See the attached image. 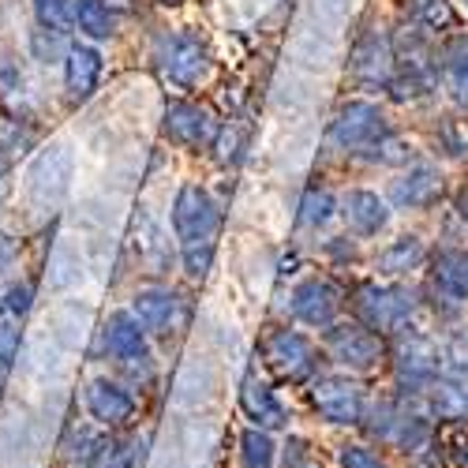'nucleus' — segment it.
I'll list each match as a JSON object with an SVG mask.
<instances>
[{
  "label": "nucleus",
  "mask_w": 468,
  "mask_h": 468,
  "mask_svg": "<svg viewBox=\"0 0 468 468\" xmlns=\"http://www.w3.org/2000/svg\"><path fill=\"white\" fill-rule=\"evenodd\" d=\"M105 442H109V435H101V427L94 423V427H80L75 423L71 431H68V439H64V464L68 468H94L98 464V457H101V450H105Z\"/></svg>",
  "instance_id": "nucleus-30"
},
{
  "label": "nucleus",
  "mask_w": 468,
  "mask_h": 468,
  "mask_svg": "<svg viewBox=\"0 0 468 468\" xmlns=\"http://www.w3.org/2000/svg\"><path fill=\"white\" fill-rule=\"evenodd\" d=\"M389 378H394V394L420 401L427 389L442 375V345L416 326H405L389 337Z\"/></svg>",
  "instance_id": "nucleus-3"
},
{
  "label": "nucleus",
  "mask_w": 468,
  "mask_h": 468,
  "mask_svg": "<svg viewBox=\"0 0 468 468\" xmlns=\"http://www.w3.org/2000/svg\"><path fill=\"white\" fill-rule=\"evenodd\" d=\"M427 292L442 303V311H461L468 303V251L439 248L427 255Z\"/></svg>",
  "instance_id": "nucleus-16"
},
{
  "label": "nucleus",
  "mask_w": 468,
  "mask_h": 468,
  "mask_svg": "<svg viewBox=\"0 0 468 468\" xmlns=\"http://www.w3.org/2000/svg\"><path fill=\"white\" fill-rule=\"evenodd\" d=\"M341 214V199L326 187V184H307L300 203H296V225L307 232H319L326 229L334 218Z\"/></svg>",
  "instance_id": "nucleus-26"
},
{
  "label": "nucleus",
  "mask_w": 468,
  "mask_h": 468,
  "mask_svg": "<svg viewBox=\"0 0 468 468\" xmlns=\"http://www.w3.org/2000/svg\"><path fill=\"white\" fill-rule=\"evenodd\" d=\"M409 16H412L416 27L431 30V34L453 27V5L450 0H409Z\"/></svg>",
  "instance_id": "nucleus-36"
},
{
  "label": "nucleus",
  "mask_w": 468,
  "mask_h": 468,
  "mask_svg": "<svg viewBox=\"0 0 468 468\" xmlns=\"http://www.w3.org/2000/svg\"><path fill=\"white\" fill-rule=\"evenodd\" d=\"M360 431L378 450H398L405 457H420L427 450H435V420L427 416L420 401L401 398V394L371 401Z\"/></svg>",
  "instance_id": "nucleus-2"
},
{
  "label": "nucleus",
  "mask_w": 468,
  "mask_h": 468,
  "mask_svg": "<svg viewBox=\"0 0 468 468\" xmlns=\"http://www.w3.org/2000/svg\"><path fill=\"white\" fill-rule=\"evenodd\" d=\"M34 307V285L19 282V278H5L0 282V315H8L16 323H23Z\"/></svg>",
  "instance_id": "nucleus-34"
},
{
  "label": "nucleus",
  "mask_w": 468,
  "mask_h": 468,
  "mask_svg": "<svg viewBox=\"0 0 468 468\" xmlns=\"http://www.w3.org/2000/svg\"><path fill=\"white\" fill-rule=\"evenodd\" d=\"M30 16H34V27L71 34L75 0H30Z\"/></svg>",
  "instance_id": "nucleus-33"
},
{
  "label": "nucleus",
  "mask_w": 468,
  "mask_h": 468,
  "mask_svg": "<svg viewBox=\"0 0 468 468\" xmlns=\"http://www.w3.org/2000/svg\"><path fill=\"white\" fill-rule=\"evenodd\" d=\"M128 307H132V315L146 326L150 337H169L184 323V300L169 285H146V289H139Z\"/></svg>",
  "instance_id": "nucleus-18"
},
{
  "label": "nucleus",
  "mask_w": 468,
  "mask_h": 468,
  "mask_svg": "<svg viewBox=\"0 0 468 468\" xmlns=\"http://www.w3.org/2000/svg\"><path fill=\"white\" fill-rule=\"evenodd\" d=\"M427 244L416 237V232H401V237H394L389 244H382L371 259L375 266V278H386V282H401L409 274H416V270L427 266Z\"/></svg>",
  "instance_id": "nucleus-23"
},
{
  "label": "nucleus",
  "mask_w": 468,
  "mask_h": 468,
  "mask_svg": "<svg viewBox=\"0 0 468 468\" xmlns=\"http://www.w3.org/2000/svg\"><path fill=\"white\" fill-rule=\"evenodd\" d=\"M169 225L176 240L180 270L191 282H203L218 255L221 207L203 184H180L169 203Z\"/></svg>",
  "instance_id": "nucleus-1"
},
{
  "label": "nucleus",
  "mask_w": 468,
  "mask_h": 468,
  "mask_svg": "<svg viewBox=\"0 0 468 468\" xmlns=\"http://www.w3.org/2000/svg\"><path fill=\"white\" fill-rule=\"evenodd\" d=\"M240 412L248 420V427H259V431H289V405L282 401L278 386L266 382L259 375H248L240 382Z\"/></svg>",
  "instance_id": "nucleus-19"
},
{
  "label": "nucleus",
  "mask_w": 468,
  "mask_h": 468,
  "mask_svg": "<svg viewBox=\"0 0 468 468\" xmlns=\"http://www.w3.org/2000/svg\"><path fill=\"white\" fill-rule=\"evenodd\" d=\"M442 173L427 162H412L398 180L389 187V207L398 210H431L439 199H442Z\"/></svg>",
  "instance_id": "nucleus-22"
},
{
  "label": "nucleus",
  "mask_w": 468,
  "mask_h": 468,
  "mask_svg": "<svg viewBox=\"0 0 468 468\" xmlns=\"http://www.w3.org/2000/svg\"><path fill=\"white\" fill-rule=\"evenodd\" d=\"M348 307H353V319L371 326L382 337H394L398 330L412 326V315L420 307V296L405 285V282H386V278H367L360 285H353L348 292Z\"/></svg>",
  "instance_id": "nucleus-6"
},
{
  "label": "nucleus",
  "mask_w": 468,
  "mask_h": 468,
  "mask_svg": "<svg viewBox=\"0 0 468 468\" xmlns=\"http://www.w3.org/2000/svg\"><path fill=\"white\" fill-rule=\"evenodd\" d=\"M435 423H468V375H450L442 371L435 386L420 398Z\"/></svg>",
  "instance_id": "nucleus-24"
},
{
  "label": "nucleus",
  "mask_w": 468,
  "mask_h": 468,
  "mask_svg": "<svg viewBox=\"0 0 468 468\" xmlns=\"http://www.w3.org/2000/svg\"><path fill=\"white\" fill-rule=\"evenodd\" d=\"M154 68H158V75L169 87L195 90V87H203L210 80L214 53H210L203 34L180 27V30L158 34V42H154Z\"/></svg>",
  "instance_id": "nucleus-7"
},
{
  "label": "nucleus",
  "mask_w": 468,
  "mask_h": 468,
  "mask_svg": "<svg viewBox=\"0 0 468 468\" xmlns=\"http://www.w3.org/2000/svg\"><path fill=\"white\" fill-rule=\"evenodd\" d=\"M158 5H180V0H158Z\"/></svg>",
  "instance_id": "nucleus-45"
},
{
  "label": "nucleus",
  "mask_w": 468,
  "mask_h": 468,
  "mask_svg": "<svg viewBox=\"0 0 468 468\" xmlns=\"http://www.w3.org/2000/svg\"><path fill=\"white\" fill-rule=\"evenodd\" d=\"M101 71H105V57L94 42H83L75 37L64 53V64H60V80H64V98L68 105H87L94 94H98V83H101Z\"/></svg>",
  "instance_id": "nucleus-17"
},
{
  "label": "nucleus",
  "mask_w": 468,
  "mask_h": 468,
  "mask_svg": "<svg viewBox=\"0 0 468 468\" xmlns=\"http://www.w3.org/2000/svg\"><path fill=\"white\" fill-rule=\"evenodd\" d=\"M323 356L337 364V371L371 375L389 360V337L375 334L356 319H337L330 330H323Z\"/></svg>",
  "instance_id": "nucleus-11"
},
{
  "label": "nucleus",
  "mask_w": 468,
  "mask_h": 468,
  "mask_svg": "<svg viewBox=\"0 0 468 468\" xmlns=\"http://www.w3.org/2000/svg\"><path fill=\"white\" fill-rule=\"evenodd\" d=\"M0 105L12 116H30V83L12 53H0Z\"/></svg>",
  "instance_id": "nucleus-29"
},
{
  "label": "nucleus",
  "mask_w": 468,
  "mask_h": 468,
  "mask_svg": "<svg viewBox=\"0 0 468 468\" xmlns=\"http://www.w3.org/2000/svg\"><path fill=\"white\" fill-rule=\"evenodd\" d=\"M71 46V37L60 30H46V27H30L27 30V57L37 68H57L64 64V53Z\"/></svg>",
  "instance_id": "nucleus-32"
},
{
  "label": "nucleus",
  "mask_w": 468,
  "mask_h": 468,
  "mask_svg": "<svg viewBox=\"0 0 468 468\" xmlns=\"http://www.w3.org/2000/svg\"><path fill=\"white\" fill-rule=\"evenodd\" d=\"M12 165H16V158H12V154H8L5 146H0V195L8 191V180H12Z\"/></svg>",
  "instance_id": "nucleus-42"
},
{
  "label": "nucleus",
  "mask_w": 468,
  "mask_h": 468,
  "mask_svg": "<svg viewBox=\"0 0 468 468\" xmlns=\"http://www.w3.org/2000/svg\"><path fill=\"white\" fill-rule=\"evenodd\" d=\"M71 180H75V150H71V143H64V139L46 143L30 158L27 176H23L27 207L37 218L60 214V207L68 203V195H71Z\"/></svg>",
  "instance_id": "nucleus-5"
},
{
  "label": "nucleus",
  "mask_w": 468,
  "mask_h": 468,
  "mask_svg": "<svg viewBox=\"0 0 468 468\" xmlns=\"http://www.w3.org/2000/svg\"><path fill=\"white\" fill-rule=\"evenodd\" d=\"M19 360V323L0 315V378H8Z\"/></svg>",
  "instance_id": "nucleus-38"
},
{
  "label": "nucleus",
  "mask_w": 468,
  "mask_h": 468,
  "mask_svg": "<svg viewBox=\"0 0 468 468\" xmlns=\"http://www.w3.org/2000/svg\"><path fill=\"white\" fill-rule=\"evenodd\" d=\"M337 468H389V461L375 442H341Z\"/></svg>",
  "instance_id": "nucleus-37"
},
{
  "label": "nucleus",
  "mask_w": 468,
  "mask_h": 468,
  "mask_svg": "<svg viewBox=\"0 0 468 468\" xmlns=\"http://www.w3.org/2000/svg\"><path fill=\"white\" fill-rule=\"evenodd\" d=\"M83 409L90 416V423H98L101 431H124L139 416V398L135 386H128L116 375H98L83 386Z\"/></svg>",
  "instance_id": "nucleus-13"
},
{
  "label": "nucleus",
  "mask_w": 468,
  "mask_h": 468,
  "mask_svg": "<svg viewBox=\"0 0 468 468\" xmlns=\"http://www.w3.org/2000/svg\"><path fill=\"white\" fill-rule=\"evenodd\" d=\"M453 210H457V218L468 225V184L457 187V195H453Z\"/></svg>",
  "instance_id": "nucleus-43"
},
{
  "label": "nucleus",
  "mask_w": 468,
  "mask_h": 468,
  "mask_svg": "<svg viewBox=\"0 0 468 468\" xmlns=\"http://www.w3.org/2000/svg\"><path fill=\"white\" fill-rule=\"evenodd\" d=\"M98 356L109 360L128 386H143L154 375V353H150V334L132 315V307H116L98 330Z\"/></svg>",
  "instance_id": "nucleus-4"
},
{
  "label": "nucleus",
  "mask_w": 468,
  "mask_h": 468,
  "mask_svg": "<svg viewBox=\"0 0 468 468\" xmlns=\"http://www.w3.org/2000/svg\"><path fill=\"white\" fill-rule=\"evenodd\" d=\"M80 278H83V255H80V248L71 244V237H60V240H57V248L49 251L46 282H49V289L64 292V289H71Z\"/></svg>",
  "instance_id": "nucleus-31"
},
{
  "label": "nucleus",
  "mask_w": 468,
  "mask_h": 468,
  "mask_svg": "<svg viewBox=\"0 0 468 468\" xmlns=\"http://www.w3.org/2000/svg\"><path fill=\"white\" fill-rule=\"evenodd\" d=\"M259 356L266 364V371L285 386H307L319 375L323 364V345L311 341L300 326H270L259 341Z\"/></svg>",
  "instance_id": "nucleus-8"
},
{
  "label": "nucleus",
  "mask_w": 468,
  "mask_h": 468,
  "mask_svg": "<svg viewBox=\"0 0 468 468\" xmlns=\"http://www.w3.org/2000/svg\"><path fill=\"white\" fill-rule=\"evenodd\" d=\"M278 468H323V461L315 457V450L307 446V439H296V435H292V439L282 446Z\"/></svg>",
  "instance_id": "nucleus-39"
},
{
  "label": "nucleus",
  "mask_w": 468,
  "mask_h": 468,
  "mask_svg": "<svg viewBox=\"0 0 468 468\" xmlns=\"http://www.w3.org/2000/svg\"><path fill=\"white\" fill-rule=\"evenodd\" d=\"M307 405L326 427H364V416L371 409V398L360 382V375L348 371H319L307 382Z\"/></svg>",
  "instance_id": "nucleus-9"
},
{
  "label": "nucleus",
  "mask_w": 468,
  "mask_h": 468,
  "mask_svg": "<svg viewBox=\"0 0 468 468\" xmlns=\"http://www.w3.org/2000/svg\"><path fill=\"white\" fill-rule=\"evenodd\" d=\"M139 457H143V439L135 435H109L101 457L94 468H139Z\"/></svg>",
  "instance_id": "nucleus-35"
},
{
  "label": "nucleus",
  "mask_w": 468,
  "mask_h": 468,
  "mask_svg": "<svg viewBox=\"0 0 468 468\" xmlns=\"http://www.w3.org/2000/svg\"><path fill=\"white\" fill-rule=\"evenodd\" d=\"M121 27V16H116L105 0H75V19H71V30L83 37V42H109Z\"/></svg>",
  "instance_id": "nucleus-25"
},
{
  "label": "nucleus",
  "mask_w": 468,
  "mask_h": 468,
  "mask_svg": "<svg viewBox=\"0 0 468 468\" xmlns=\"http://www.w3.org/2000/svg\"><path fill=\"white\" fill-rule=\"evenodd\" d=\"M282 461V442L274 431H259V427H244L237 439V464L240 468H278Z\"/></svg>",
  "instance_id": "nucleus-28"
},
{
  "label": "nucleus",
  "mask_w": 468,
  "mask_h": 468,
  "mask_svg": "<svg viewBox=\"0 0 468 468\" xmlns=\"http://www.w3.org/2000/svg\"><path fill=\"white\" fill-rule=\"evenodd\" d=\"M389 135H394V128H389L386 112L364 98L337 105V112L330 116V128H326V143L334 150L348 154V158H371Z\"/></svg>",
  "instance_id": "nucleus-10"
},
{
  "label": "nucleus",
  "mask_w": 468,
  "mask_h": 468,
  "mask_svg": "<svg viewBox=\"0 0 468 468\" xmlns=\"http://www.w3.org/2000/svg\"><path fill=\"white\" fill-rule=\"evenodd\" d=\"M394 42L378 30V27H364L356 34L353 49H348V75L353 83L364 90H386L389 80H394Z\"/></svg>",
  "instance_id": "nucleus-15"
},
{
  "label": "nucleus",
  "mask_w": 468,
  "mask_h": 468,
  "mask_svg": "<svg viewBox=\"0 0 468 468\" xmlns=\"http://www.w3.org/2000/svg\"><path fill=\"white\" fill-rule=\"evenodd\" d=\"M341 307H345V292L326 274H307L289 289V315L296 326L323 334L341 319Z\"/></svg>",
  "instance_id": "nucleus-12"
},
{
  "label": "nucleus",
  "mask_w": 468,
  "mask_h": 468,
  "mask_svg": "<svg viewBox=\"0 0 468 468\" xmlns=\"http://www.w3.org/2000/svg\"><path fill=\"white\" fill-rule=\"evenodd\" d=\"M439 71H442V83L453 94V101L461 109H468V34H453L442 46Z\"/></svg>",
  "instance_id": "nucleus-27"
},
{
  "label": "nucleus",
  "mask_w": 468,
  "mask_h": 468,
  "mask_svg": "<svg viewBox=\"0 0 468 468\" xmlns=\"http://www.w3.org/2000/svg\"><path fill=\"white\" fill-rule=\"evenodd\" d=\"M128 240H132L135 259L150 270V274H165L169 262H173V244H176V240H169V229L162 225V218L154 214L150 207H139V210H135Z\"/></svg>",
  "instance_id": "nucleus-20"
},
{
  "label": "nucleus",
  "mask_w": 468,
  "mask_h": 468,
  "mask_svg": "<svg viewBox=\"0 0 468 468\" xmlns=\"http://www.w3.org/2000/svg\"><path fill=\"white\" fill-rule=\"evenodd\" d=\"M105 5H109V8H112V12H116V16H121V19H124V16H132V12H135V0H105Z\"/></svg>",
  "instance_id": "nucleus-44"
},
{
  "label": "nucleus",
  "mask_w": 468,
  "mask_h": 468,
  "mask_svg": "<svg viewBox=\"0 0 468 468\" xmlns=\"http://www.w3.org/2000/svg\"><path fill=\"white\" fill-rule=\"evenodd\" d=\"M162 135L187 150V154H203V150H214L218 135H221V121L199 101H187V98H176L165 105L162 112Z\"/></svg>",
  "instance_id": "nucleus-14"
},
{
  "label": "nucleus",
  "mask_w": 468,
  "mask_h": 468,
  "mask_svg": "<svg viewBox=\"0 0 468 468\" xmlns=\"http://www.w3.org/2000/svg\"><path fill=\"white\" fill-rule=\"evenodd\" d=\"M389 199L371 187H348L341 195V218L348 225V232L360 240H375L389 229Z\"/></svg>",
  "instance_id": "nucleus-21"
},
{
  "label": "nucleus",
  "mask_w": 468,
  "mask_h": 468,
  "mask_svg": "<svg viewBox=\"0 0 468 468\" xmlns=\"http://www.w3.org/2000/svg\"><path fill=\"white\" fill-rule=\"evenodd\" d=\"M439 143H442V150L450 154V158H464L468 154V135L450 121V124H442V132H439Z\"/></svg>",
  "instance_id": "nucleus-40"
},
{
  "label": "nucleus",
  "mask_w": 468,
  "mask_h": 468,
  "mask_svg": "<svg viewBox=\"0 0 468 468\" xmlns=\"http://www.w3.org/2000/svg\"><path fill=\"white\" fill-rule=\"evenodd\" d=\"M446 457H450V464H453V468H468V435H457V439L450 442Z\"/></svg>",
  "instance_id": "nucleus-41"
}]
</instances>
